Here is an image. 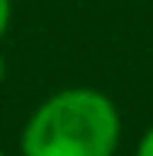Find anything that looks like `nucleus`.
<instances>
[{
	"mask_svg": "<svg viewBox=\"0 0 153 156\" xmlns=\"http://www.w3.org/2000/svg\"><path fill=\"white\" fill-rule=\"evenodd\" d=\"M121 118L96 89H64L35 108L23 131V156H115Z\"/></svg>",
	"mask_w": 153,
	"mask_h": 156,
	"instance_id": "nucleus-1",
	"label": "nucleus"
},
{
	"mask_svg": "<svg viewBox=\"0 0 153 156\" xmlns=\"http://www.w3.org/2000/svg\"><path fill=\"white\" fill-rule=\"evenodd\" d=\"M10 13H13V3H10V0H0V38L6 35V26H10Z\"/></svg>",
	"mask_w": 153,
	"mask_h": 156,
	"instance_id": "nucleus-2",
	"label": "nucleus"
},
{
	"mask_svg": "<svg viewBox=\"0 0 153 156\" xmlns=\"http://www.w3.org/2000/svg\"><path fill=\"white\" fill-rule=\"evenodd\" d=\"M137 156H153V127L141 137V144H137Z\"/></svg>",
	"mask_w": 153,
	"mask_h": 156,
	"instance_id": "nucleus-3",
	"label": "nucleus"
},
{
	"mask_svg": "<svg viewBox=\"0 0 153 156\" xmlns=\"http://www.w3.org/2000/svg\"><path fill=\"white\" fill-rule=\"evenodd\" d=\"M6 76V64H3V54H0V80Z\"/></svg>",
	"mask_w": 153,
	"mask_h": 156,
	"instance_id": "nucleus-4",
	"label": "nucleus"
},
{
	"mask_svg": "<svg viewBox=\"0 0 153 156\" xmlns=\"http://www.w3.org/2000/svg\"><path fill=\"white\" fill-rule=\"evenodd\" d=\"M0 156H3V153H0Z\"/></svg>",
	"mask_w": 153,
	"mask_h": 156,
	"instance_id": "nucleus-5",
	"label": "nucleus"
}]
</instances>
